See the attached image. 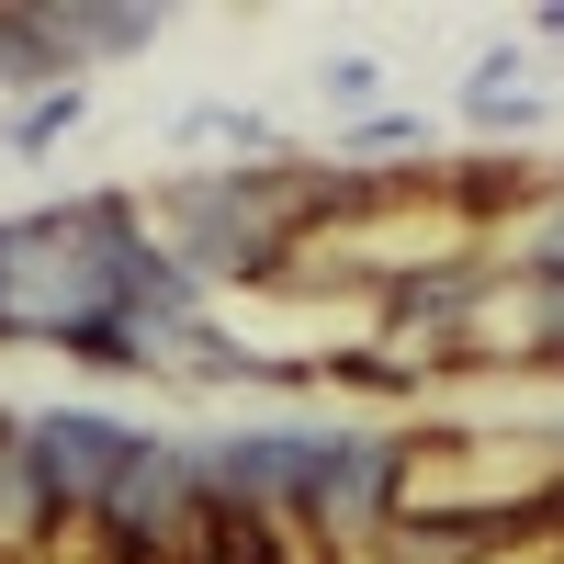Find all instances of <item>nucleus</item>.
Instances as JSON below:
<instances>
[{"label":"nucleus","mask_w":564,"mask_h":564,"mask_svg":"<svg viewBox=\"0 0 564 564\" xmlns=\"http://www.w3.org/2000/svg\"><path fill=\"white\" fill-rule=\"evenodd\" d=\"M135 238H148L135 181L0 215V350H57L79 372H102V384H135L148 350H135V327L113 316V260Z\"/></svg>","instance_id":"nucleus-1"},{"label":"nucleus","mask_w":564,"mask_h":564,"mask_svg":"<svg viewBox=\"0 0 564 564\" xmlns=\"http://www.w3.org/2000/svg\"><path fill=\"white\" fill-rule=\"evenodd\" d=\"M148 238L204 282V294H271L294 238L327 215V159H215V170H170L148 181Z\"/></svg>","instance_id":"nucleus-2"},{"label":"nucleus","mask_w":564,"mask_h":564,"mask_svg":"<svg viewBox=\"0 0 564 564\" xmlns=\"http://www.w3.org/2000/svg\"><path fill=\"white\" fill-rule=\"evenodd\" d=\"M406 452L417 430L395 417H305L294 441V497H282V531L305 542V564H372L406 508Z\"/></svg>","instance_id":"nucleus-3"},{"label":"nucleus","mask_w":564,"mask_h":564,"mask_svg":"<svg viewBox=\"0 0 564 564\" xmlns=\"http://www.w3.org/2000/svg\"><path fill=\"white\" fill-rule=\"evenodd\" d=\"M90 564H204V486H193V441L170 430H135L102 508L79 531Z\"/></svg>","instance_id":"nucleus-4"},{"label":"nucleus","mask_w":564,"mask_h":564,"mask_svg":"<svg viewBox=\"0 0 564 564\" xmlns=\"http://www.w3.org/2000/svg\"><path fill=\"white\" fill-rule=\"evenodd\" d=\"M124 441H135V417L90 406V395L23 406V463H34V486H45V508H57V531H68V542L90 531V508H102V486H113Z\"/></svg>","instance_id":"nucleus-5"},{"label":"nucleus","mask_w":564,"mask_h":564,"mask_svg":"<svg viewBox=\"0 0 564 564\" xmlns=\"http://www.w3.org/2000/svg\"><path fill=\"white\" fill-rule=\"evenodd\" d=\"M294 441L305 417H238V430H204L193 441V486L215 520H282V497H294Z\"/></svg>","instance_id":"nucleus-6"},{"label":"nucleus","mask_w":564,"mask_h":564,"mask_svg":"<svg viewBox=\"0 0 564 564\" xmlns=\"http://www.w3.org/2000/svg\"><path fill=\"white\" fill-rule=\"evenodd\" d=\"M23 23L57 79H90V68H124L159 45V0H23Z\"/></svg>","instance_id":"nucleus-7"},{"label":"nucleus","mask_w":564,"mask_h":564,"mask_svg":"<svg viewBox=\"0 0 564 564\" xmlns=\"http://www.w3.org/2000/svg\"><path fill=\"white\" fill-rule=\"evenodd\" d=\"M68 531H57V508H45L34 486V463H23V406H0V564H45Z\"/></svg>","instance_id":"nucleus-8"},{"label":"nucleus","mask_w":564,"mask_h":564,"mask_svg":"<svg viewBox=\"0 0 564 564\" xmlns=\"http://www.w3.org/2000/svg\"><path fill=\"white\" fill-rule=\"evenodd\" d=\"M542 113H553V102L531 90V45H520V34L486 45V57L463 68V124H475V135H531Z\"/></svg>","instance_id":"nucleus-9"},{"label":"nucleus","mask_w":564,"mask_h":564,"mask_svg":"<svg viewBox=\"0 0 564 564\" xmlns=\"http://www.w3.org/2000/svg\"><path fill=\"white\" fill-rule=\"evenodd\" d=\"M486 271L497 282H564V181L553 170H542V193L486 238Z\"/></svg>","instance_id":"nucleus-10"},{"label":"nucleus","mask_w":564,"mask_h":564,"mask_svg":"<svg viewBox=\"0 0 564 564\" xmlns=\"http://www.w3.org/2000/svg\"><path fill=\"white\" fill-rule=\"evenodd\" d=\"M430 159H441V124L406 113V102H384V113L339 124V159H327V170H430Z\"/></svg>","instance_id":"nucleus-11"},{"label":"nucleus","mask_w":564,"mask_h":564,"mask_svg":"<svg viewBox=\"0 0 564 564\" xmlns=\"http://www.w3.org/2000/svg\"><path fill=\"white\" fill-rule=\"evenodd\" d=\"M181 148H226V159H282L271 113H238V102H193L181 113Z\"/></svg>","instance_id":"nucleus-12"},{"label":"nucleus","mask_w":564,"mask_h":564,"mask_svg":"<svg viewBox=\"0 0 564 564\" xmlns=\"http://www.w3.org/2000/svg\"><path fill=\"white\" fill-rule=\"evenodd\" d=\"M79 124H90V90L68 79V90H34V102H12V124H0V135H12L23 159H45V148H57V135H79Z\"/></svg>","instance_id":"nucleus-13"},{"label":"nucleus","mask_w":564,"mask_h":564,"mask_svg":"<svg viewBox=\"0 0 564 564\" xmlns=\"http://www.w3.org/2000/svg\"><path fill=\"white\" fill-rule=\"evenodd\" d=\"M316 90H327V113H339V124H361V113H384V57H361V45H339V57H327L316 68Z\"/></svg>","instance_id":"nucleus-14"},{"label":"nucleus","mask_w":564,"mask_h":564,"mask_svg":"<svg viewBox=\"0 0 564 564\" xmlns=\"http://www.w3.org/2000/svg\"><path fill=\"white\" fill-rule=\"evenodd\" d=\"M531 34H542V45H564V0H542V12H531Z\"/></svg>","instance_id":"nucleus-15"}]
</instances>
